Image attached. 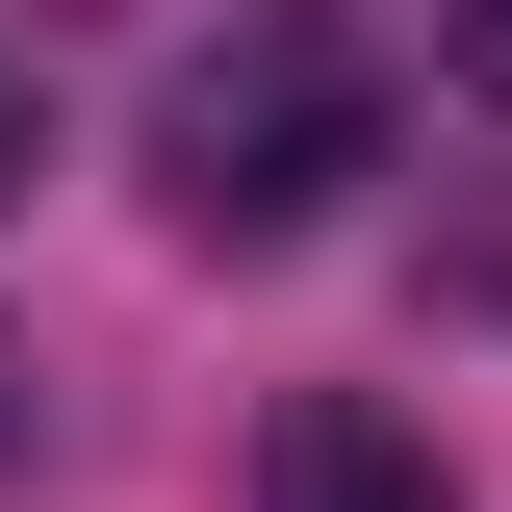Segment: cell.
<instances>
[{
  "instance_id": "obj_1",
  "label": "cell",
  "mask_w": 512,
  "mask_h": 512,
  "mask_svg": "<svg viewBox=\"0 0 512 512\" xmlns=\"http://www.w3.org/2000/svg\"><path fill=\"white\" fill-rule=\"evenodd\" d=\"M359 154H384V77L333 52V26H231V52H180V103H154V205H180L205 256L333 231Z\"/></svg>"
},
{
  "instance_id": "obj_4",
  "label": "cell",
  "mask_w": 512,
  "mask_h": 512,
  "mask_svg": "<svg viewBox=\"0 0 512 512\" xmlns=\"http://www.w3.org/2000/svg\"><path fill=\"white\" fill-rule=\"evenodd\" d=\"M26 180H52V128H26V77H0V205H26Z\"/></svg>"
},
{
  "instance_id": "obj_2",
  "label": "cell",
  "mask_w": 512,
  "mask_h": 512,
  "mask_svg": "<svg viewBox=\"0 0 512 512\" xmlns=\"http://www.w3.org/2000/svg\"><path fill=\"white\" fill-rule=\"evenodd\" d=\"M256 512H461V461L410 410H359V384H282L256 410Z\"/></svg>"
},
{
  "instance_id": "obj_3",
  "label": "cell",
  "mask_w": 512,
  "mask_h": 512,
  "mask_svg": "<svg viewBox=\"0 0 512 512\" xmlns=\"http://www.w3.org/2000/svg\"><path fill=\"white\" fill-rule=\"evenodd\" d=\"M436 77H461V103L512 128V0H436Z\"/></svg>"
}]
</instances>
